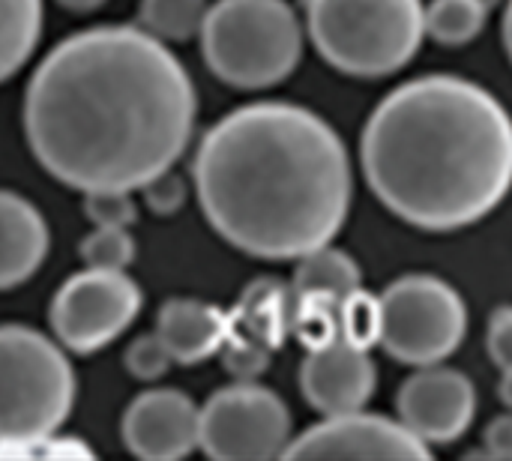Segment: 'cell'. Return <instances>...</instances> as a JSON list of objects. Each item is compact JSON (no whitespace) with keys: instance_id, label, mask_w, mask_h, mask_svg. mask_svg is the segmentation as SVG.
I'll return each instance as SVG.
<instances>
[{"instance_id":"7a4b0ae2","label":"cell","mask_w":512,"mask_h":461,"mask_svg":"<svg viewBox=\"0 0 512 461\" xmlns=\"http://www.w3.org/2000/svg\"><path fill=\"white\" fill-rule=\"evenodd\" d=\"M192 174L210 228L264 261L333 243L351 213L345 141L294 102H252L225 114L201 138Z\"/></svg>"},{"instance_id":"1f68e13d","label":"cell","mask_w":512,"mask_h":461,"mask_svg":"<svg viewBox=\"0 0 512 461\" xmlns=\"http://www.w3.org/2000/svg\"><path fill=\"white\" fill-rule=\"evenodd\" d=\"M504 45H507V57L512 63V0L507 3V12H504Z\"/></svg>"},{"instance_id":"9a60e30c","label":"cell","mask_w":512,"mask_h":461,"mask_svg":"<svg viewBox=\"0 0 512 461\" xmlns=\"http://www.w3.org/2000/svg\"><path fill=\"white\" fill-rule=\"evenodd\" d=\"M51 231L24 195L0 189V291L27 282L45 261Z\"/></svg>"},{"instance_id":"8992f818","label":"cell","mask_w":512,"mask_h":461,"mask_svg":"<svg viewBox=\"0 0 512 461\" xmlns=\"http://www.w3.org/2000/svg\"><path fill=\"white\" fill-rule=\"evenodd\" d=\"M75 393V369L60 342L24 324L0 327V453L57 435Z\"/></svg>"},{"instance_id":"4dcf8cb0","label":"cell","mask_w":512,"mask_h":461,"mask_svg":"<svg viewBox=\"0 0 512 461\" xmlns=\"http://www.w3.org/2000/svg\"><path fill=\"white\" fill-rule=\"evenodd\" d=\"M498 396H501V402H504V405L512 411V369H504V378H501Z\"/></svg>"},{"instance_id":"7402d4cb","label":"cell","mask_w":512,"mask_h":461,"mask_svg":"<svg viewBox=\"0 0 512 461\" xmlns=\"http://www.w3.org/2000/svg\"><path fill=\"white\" fill-rule=\"evenodd\" d=\"M81 261L96 270H126L135 261V237L129 228L93 225V231L81 240Z\"/></svg>"},{"instance_id":"5b68a950","label":"cell","mask_w":512,"mask_h":461,"mask_svg":"<svg viewBox=\"0 0 512 461\" xmlns=\"http://www.w3.org/2000/svg\"><path fill=\"white\" fill-rule=\"evenodd\" d=\"M198 36L210 72L237 90L282 84L303 57V27L285 0H216Z\"/></svg>"},{"instance_id":"7c38bea8","label":"cell","mask_w":512,"mask_h":461,"mask_svg":"<svg viewBox=\"0 0 512 461\" xmlns=\"http://www.w3.org/2000/svg\"><path fill=\"white\" fill-rule=\"evenodd\" d=\"M123 444L147 461H177L198 450L201 408L180 390H144L123 414Z\"/></svg>"},{"instance_id":"ba28073f","label":"cell","mask_w":512,"mask_h":461,"mask_svg":"<svg viewBox=\"0 0 512 461\" xmlns=\"http://www.w3.org/2000/svg\"><path fill=\"white\" fill-rule=\"evenodd\" d=\"M288 444L291 414L285 402L255 381H237L213 393L201 408L198 447L210 459H279Z\"/></svg>"},{"instance_id":"f546056e","label":"cell","mask_w":512,"mask_h":461,"mask_svg":"<svg viewBox=\"0 0 512 461\" xmlns=\"http://www.w3.org/2000/svg\"><path fill=\"white\" fill-rule=\"evenodd\" d=\"M63 9H69V12H78V15H84V12H93V9H99L105 0H57Z\"/></svg>"},{"instance_id":"6da1fadb","label":"cell","mask_w":512,"mask_h":461,"mask_svg":"<svg viewBox=\"0 0 512 461\" xmlns=\"http://www.w3.org/2000/svg\"><path fill=\"white\" fill-rule=\"evenodd\" d=\"M198 93L174 51L135 24H99L57 42L24 93V135L60 183L141 189L177 165Z\"/></svg>"},{"instance_id":"44dd1931","label":"cell","mask_w":512,"mask_h":461,"mask_svg":"<svg viewBox=\"0 0 512 461\" xmlns=\"http://www.w3.org/2000/svg\"><path fill=\"white\" fill-rule=\"evenodd\" d=\"M339 303L342 300L327 297V294H294V306H291V336H297V342L306 351H318V348L336 342L342 336Z\"/></svg>"},{"instance_id":"ffe728a7","label":"cell","mask_w":512,"mask_h":461,"mask_svg":"<svg viewBox=\"0 0 512 461\" xmlns=\"http://www.w3.org/2000/svg\"><path fill=\"white\" fill-rule=\"evenodd\" d=\"M480 0H432L426 6V36L441 45H465L474 42L489 18Z\"/></svg>"},{"instance_id":"5bb4252c","label":"cell","mask_w":512,"mask_h":461,"mask_svg":"<svg viewBox=\"0 0 512 461\" xmlns=\"http://www.w3.org/2000/svg\"><path fill=\"white\" fill-rule=\"evenodd\" d=\"M156 333L180 366H195L216 357L231 333V315L213 303L177 297L159 309Z\"/></svg>"},{"instance_id":"e0dca14e","label":"cell","mask_w":512,"mask_h":461,"mask_svg":"<svg viewBox=\"0 0 512 461\" xmlns=\"http://www.w3.org/2000/svg\"><path fill=\"white\" fill-rule=\"evenodd\" d=\"M357 288H363V273L348 252L327 243L297 258V270L291 282L294 294H327L345 300Z\"/></svg>"},{"instance_id":"4fadbf2b","label":"cell","mask_w":512,"mask_h":461,"mask_svg":"<svg viewBox=\"0 0 512 461\" xmlns=\"http://www.w3.org/2000/svg\"><path fill=\"white\" fill-rule=\"evenodd\" d=\"M378 384L375 363L366 348L336 339L318 351H309L300 366V390L306 402L327 414H345L366 408Z\"/></svg>"},{"instance_id":"30bf717a","label":"cell","mask_w":512,"mask_h":461,"mask_svg":"<svg viewBox=\"0 0 512 461\" xmlns=\"http://www.w3.org/2000/svg\"><path fill=\"white\" fill-rule=\"evenodd\" d=\"M285 459H432V447L399 420L363 408L327 414L318 426L291 438Z\"/></svg>"},{"instance_id":"83f0119b","label":"cell","mask_w":512,"mask_h":461,"mask_svg":"<svg viewBox=\"0 0 512 461\" xmlns=\"http://www.w3.org/2000/svg\"><path fill=\"white\" fill-rule=\"evenodd\" d=\"M486 348L501 372L512 369V306H501L492 315L489 333H486Z\"/></svg>"},{"instance_id":"3957f363","label":"cell","mask_w":512,"mask_h":461,"mask_svg":"<svg viewBox=\"0 0 512 461\" xmlns=\"http://www.w3.org/2000/svg\"><path fill=\"white\" fill-rule=\"evenodd\" d=\"M360 159L393 216L420 231H459L510 195L512 117L486 87L432 72L378 102Z\"/></svg>"},{"instance_id":"603a6c76","label":"cell","mask_w":512,"mask_h":461,"mask_svg":"<svg viewBox=\"0 0 512 461\" xmlns=\"http://www.w3.org/2000/svg\"><path fill=\"white\" fill-rule=\"evenodd\" d=\"M339 324H342V339L372 351L381 342V300L357 288L339 303Z\"/></svg>"},{"instance_id":"2e32d148","label":"cell","mask_w":512,"mask_h":461,"mask_svg":"<svg viewBox=\"0 0 512 461\" xmlns=\"http://www.w3.org/2000/svg\"><path fill=\"white\" fill-rule=\"evenodd\" d=\"M294 294L279 279H255L231 312V330L276 351L291 333Z\"/></svg>"},{"instance_id":"8fae6325","label":"cell","mask_w":512,"mask_h":461,"mask_svg":"<svg viewBox=\"0 0 512 461\" xmlns=\"http://www.w3.org/2000/svg\"><path fill=\"white\" fill-rule=\"evenodd\" d=\"M399 423L414 432L423 444H453L459 441L477 414V390L474 381L450 366L432 363L420 366L396 396Z\"/></svg>"},{"instance_id":"4316f807","label":"cell","mask_w":512,"mask_h":461,"mask_svg":"<svg viewBox=\"0 0 512 461\" xmlns=\"http://www.w3.org/2000/svg\"><path fill=\"white\" fill-rule=\"evenodd\" d=\"M141 192H144V201H147L150 213H156V216H174V213L186 204V195H189L186 180H183L174 168H168V171L150 177V180L141 186Z\"/></svg>"},{"instance_id":"d6a6232c","label":"cell","mask_w":512,"mask_h":461,"mask_svg":"<svg viewBox=\"0 0 512 461\" xmlns=\"http://www.w3.org/2000/svg\"><path fill=\"white\" fill-rule=\"evenodd\" d=\"M480 3H483V6H486V9H495V6H498V3H501V0H480Z\"/></svg>"},{"instance_id":"52a82bcc","label":"cell","mask_w":512,"mask_h":461,"mask_svg":"<svg viewBox=\"0 0 512 461\" xmlns=\"http://www.w3.org/2000/svg\"><path fill=\"white\" fill-rule=\"evenodd\" d=\"M381 348L405 366L444 363L459 351L468 333V306L462 294L429 273H411L390 282L381 294Z\"/></svg>"},{"instance_id":"cb8c5ba5","label":"cell","mask_w":512,"mask_h":461,"mask_svg":"<svg viewBox=\"0 0 512 461\" xmlns=\"http://www.w3.org/2000/svg\"><path fill=\"white\" fill-rule=\"evenodd\" d=\"M123 363H126V372L141 381V384H153L159 381L168 369H171V354L165 348V342L159 339V333H144L138 339L129 342L126 354H123Z\"/></svg>"},{"instance_id":"277c9868","label":"cell","mask_w":512,"mask_h":461,"mask_svg":"<svg viewBox=\"0 0 512 461\" xmlns=\"http://www.w3.org/2000/svg\"><path fill=\"white\" fill-rule=\"evenodd\" d=\"M318 54L354 78H384L414 60L426 39L423 0H309Z\"/></svg>"},{"instance_id":"9c48e42d","label":"cell","mask_w":512,"mask_h":461,"mask_svg":"<svg viewBox=\"0 0 512 461\" xmlns=\"http://www.w3.org/2000/svg\"><path fill=\"white\" fill-rule=\"evenodd\" d=\"M141 312V288L126 270L87 267L69 276L51 300L54 339L72 354H96L120 339Z\"/></svg>"},{"instance_id":"484cf974","label":"cell","mask_w":512,"mask_h":461,"mask_svg":"<svg viewBox=\"0 0 512 461\" xmlns=\"http://www.w3.org/2000/svg\"><path fill=\"white\" fill-rule=\"evenodd\" d=\"M270 348L255 342V339H246L240 333H228L219 357L225 363V369L237 378V381H255L261 372H267V363H270Z\"/></svg>"},{"instance_id":"d4e9b609","label":"cell","mask_w":512,"mask_h":461,"mask_svg":"<svg viewBox=\"0 0 512 461\" xmlns=\"http://www.w3.org/2000/svg\"><path fill=\"white\" fill-rule=\"evenodd\" d=\"M84 213L93 225L132 228L138 219V204L129 189H93L84 192Z\"/></svg>"},{"instance_id":"d6986e66","label":"cell","mask_w":512,"mask_h":461,"mask_svg":"<svg viewBox=\"0 0 512 461\" xmlns=\"http://www.w3.org/2000/svg\"><path fill=\"white\" fill-rule=\"evenodd\" d=\"M210 12L207 0H141V27L162 42H189L201 33Z\"/></svg>"},{"instance_id":"f1b7e54d","label":"cell","mask_w":512,"mask_h":461,"mask_svg":"<svg viewBox=\"0 0 512 461\" xmlns=\"http://www.w3.org/2000/svg\"><path fill=\"white\" fill-rule=\"evenodd\" d=\"M483 450H486L489 459H512V411L510 414L495 417V420L486 426Z\"/></svg>"},{"instance_id":"ac0fdd59","label":"cell","mask_w":512,"mask_h":461,"mask_svg":"<svg viewBox=\"0 0 512 461\" xmlns=\"http://www.w3.org/2000/svg\"><path fill=\"white\" fill-rule=\"evenodd\" d=\"M42 36V0H0V84L36 51Z\"/></svg>"}]
</instances>
